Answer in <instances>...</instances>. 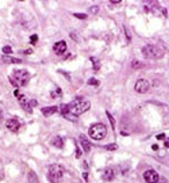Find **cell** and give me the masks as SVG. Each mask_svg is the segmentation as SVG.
<instances>
[{"label": "cell", "instance_id": "1", "mask_svg": "<svg viewBox=\"0 0 169 183\" xmlns=\"http://www.w3.org/2000/svg\"><path fill=\"white\" fill-rule=\"evenodd\" d=\"M30 80V74L25 70H15L12 75H9V81L15 87H23L28 85Z\"/></svg>", "mask_w": 169, "mask_h": 183}, {"label": "cell", "instance_id": "2", "mask_svg": "<svg viewBox=\"0 0 169 183\" xmlns=\"http://www.w3.org/2000/svg\"><path fill=\"white\" fill-rule=\"evenodd\" d=\"M68 106V111L74 115V116H79L83 112H86L89 108H91V102L89 101H83L80 98L74 100L73 102H71Z\"/></svg>", "mask_w": 169, "mask_h": 183}, {"label": "cell", "instance_id": "3", "mask_svg": "<svg viewBox=\"0 0 169 183\" xmlns=\"http://www.w3.org/2000/svg\"><path fill=\"white\" fill-rule=\"evenodd\" d=\"M91 138H93L94 140H102L105 138L107 133H108V130H107V126L102 123H96L94 125H92L89 128V131H88Z\"/></svg>", "mask_w": 169, "mask_h": 183}, {"label": "cell", "instance_id": "4", "mask_svg": "<svg viewBox=\"0 0 169 183\" xmlns=\"http://www.w3.org/2000/svg\"><path fill=\"white\" fill-rule=\"evenodd\" d=\"M142 52L144 54V57L148 58V59H158L161 58L163 56V50L156 45L153 44H147L142 49Z\"/></svg>", "mask_w": 169, "mask_h": 183}, {"label": "cell", "instance_id": "5", "mask_svg": "<svg viewBox=\"0 0 169 183\" xmlns=\"http://www.w3.org/2000/svg\"><path fill=\"white\" fill-rule=\"evenodd\" d=\"M64 175V169L60 165H51L49 167V172H48V177L50 180L51 183H58Z\"/></svg>", "mask_w": 169, "mask_h": 183}, {"label": "cell", "instance_id": "6", "mask_svg": "<svg viewBox=\"0 0 169 183\" xmlns=\"http://www.w3.org/2000/svg\"><path fill=\"white\" fill-rule=\"evenodd\" d=\"M150 89V82L146 79H138L134 85V90L139 94H145Z\"/></svg>", "mask_w": 169, "mask_h": 183}, {"label": "cell", "instance_id": "7", "mask_svg": "<svg viewBox=\"0 0 169 183\" xmlns=\"http://www.w3.org/2000/svg\"><path fill=\"white\" fill-rule=\"evenodd\" d=\"M144 178L147 183H158L159 175L154 169H148L144 173Z\"/></svg>", "mask_w": 169, "mask_h": 183}, {"label": "cell", "instance_id": "8", "mask_svg": "<svg viewBox=\"0 0 169 183\" xmlns=\"http://www.w3.org/2000/svg\"><path fill=\"white\" fill-rule=\"evenodd\" d=\"M67 50V45H66V42L65 41H59L57 43H54L53 45V51L56 54H58V56H62L66 52Z\"/></svg>", "mask_w": 169, "mask_h": 183}, {"label": "cell", "instance_id": "9", "mask_svg": "<svg viewBox=\"0 0 169 183\" xmlns=\"http://www.w3.org/2000/svg\"><path fill=\"white\" fill-rule=\"evenodd\" d=\"M20 126H21L20 122H19L17 119H15V118H11V119H8V120L6 122V128H7L9 131H12V132L19 131Z\"/></svg>", "mask_w": 169, "mask_h": 183}, {"label": "cell", "instance_id": "10", "mask_svg": "<svg viewBox=\"0 0 169 183\" xmlns=\"http://www.w3.org/2000/svg\"><path fill=\"white\" fill-rule=\"evenodd\" d=\"M79 139H80V144H81V147L83 148V151L86 152V153H88V152L91 151V148H92V145H91L89 140L87 139V137L84 135H80Z\"/></svg>", "mask_w": 169, "mask_h": 183}, {"label": "cell", "instance_id": "11", "mask_svg": "<svg viewBox=\"0 0 169 183\" xmlns=\"http://www.w3.org/2000/svg\"><path fill=\"white\" fill-rule=\"evenodd\" d=\"M102 178L104 180V181H112L115 178V170L112 169V168H107L105 170H104V173H103V175H102Z\"/></svg>", "mask_w": 169, "mask_h": 183}, {"label": "cell", "instance_id": "12", "mask_svg": "<svg viewBox=\"0 0 169 183\" xmlns=\"http://www.w3.org/2000/svg\"><path fill=\"white\" fill-rule=\"evenodd\" d=\"M57 111H58V107H56V106H53V107H45V108L42 109V114L45 117H50L51 115H53L54 112H57Z\"/></svg>", "mask_w": 169, "mask_h": 183}, {"label": "cell", "instance_id": "13", "mask_svg": "<svg viewBox=\"0 0 169 183\" xmlns=\"http://www.w3.org/2000/svg\"><path fill=\"white\" fill-rule=\"evenodd\" d=\"M51 143H52V145L54 147H57V148H63V146H64V140H63V138L60 136H56L51 140Z\"/></svg>", "mask_w": 169, "mask_h": 183}, {"label": "cell", "instance_id": "14", "mask_svg": "<svg viewBox=\"0 0 169 183\" xmlns=\"http://www.w3.org/2000/svg\"><path fill=\"white\" fill-rule=\"evenodd\" d=\"M5 63H9V64H20L22 63V60L19 59V58H13V57H9V56H3L1 58Z\"/></svg>", "mask_w": 169, "mask_h": 183}, {"label": "cell", "instance_id": "15", "mask_svg": "<svg viewBox=\"0 0 169 183\" xmlns=\"http://www.w3.org/2000/svg\"><path fill=\"white\" fill-rule=\"evenodd\" d=\"M27 178H28V182H29V183H40L37 175H36V174H35L33 170H30L29 173H28V176H27Z\"/></svg>", "mask_w": 169, "mask_h": 183}, {"label": "cell", "instance_id": "16", "mask_svg": "<svg viewBox=\"0 0 169 183\" xmlns=\"http://www.w3.org/2000/svg\"><path fill=\"white\" fill-rule=\"evenodd\" d=\"M91 60H92V63H93V69H94L95 71H97V70L101 67L100 60H99L97 58H95V57H92V58H91Z\"/></svg>", "mask_w": 169, "mask_h": 183}, {"label": "cell", "instance_id": "17", "mask_svg": "<svg viewBox=\"0 0 169 183\" xmlns=\"http://www.w3.org/2000/svg\"><path fill=\"white\" fill-rule=\"evenodd\" d=\"M143 66H144V64H143L142 62H139V60H133V62H132V67H133L134 70L142 69Z\"/></svg>", "mask_w": 169, "mask_h": 183}, {"label": "cell", "instance_id": "18", "mask_svg": "<svg viewBox=\"0 0 169 183\" xmlns=\"http://www.w3.org/2000/svg\"><path fill=\"white\" fill-rule=\"evenodd\" d=\"M105 114H107V116H108V118H109V120H110V124H111L112 130H115V119H114V117H112V115H111L109 111H105Z\"/></svg>", "mask_w": 169, "mask_h": 183}, {"label": "cell", "instance_id": "19", "mask_svg": "<svg viewBox=\"0 0 169 183\" xmlns=\"http://www.w3.org/2000/svg\"><path fill=\"white\" fill-rule=\"evenodd\" d=\"M51 96H52L53 99H56V98H59V96H62V90H60V88H57V89H56V90L51 92Z\"/></svg>", "mask_w": 169, "mask_h": 183}, {"label": "cell", "instance_id": "20", "mask_svg": "<svg viewBox=\"0 0 169 183\" xmlns=\"http://www.w3.org/2000/svg\"><path fill=\"white\" fill-rule=\"evenodd\" d=\"M104 148L108 151H116L118 148V145L117 144H109V145H105Z\"/></svg>", "mask_w": 169, "mask_h": 183}, {"label": "cell", "instance_id": "21", "mask_svg": "<svg viewBox=\"0 0 169 183\" xmlns=\"http://www.w3.org/2000/svg\"><path fill=\"white\" fill-rule=\"evenodd\" d=\"M99 9H100V8H99V6H96V5H95V6L89 7V9H88V11H89V13H92V14H97V13H99Z\"/></svg>", "mask_w": 169, "mask_h": 183}, {"label": "cell", "instance_id": "22", "mask_svg": "<svg viewBox=\"0 0 169 183\" xmlns=\"http://www.w3.org/2000/svg\"><path fill=\"white\" fill-rule=\"evenodd\" d=\"M73 15H74L75 17H78V19H81V20L87 19V15H86V14H83V13H74Z\"/></svg>", "mask_w": 169, "mask_h": 183}, {"label": "cell", "instance_id": "23", "mask_svg": "<svg viewBox=\"0 0 169 183\" xmlns=\"http://www.w3.org/2000/svg\"><path fill=\"white\" fill-rule=\"evenodd\" d=\"M87 83H88V85H92V86H99V81H97L95 78H91Z\"/></svg>", "mask_w": 169, "mask_h": 183}, {"label": "cell", "instance_id": "24", "mask_svg": "<svg viewBox=\"0 0 169 183\" xmlns=\"http://www.w3.org/2000/svg\"><path fill=\"white\" fill-rule=\"evenodd\" d=\"M3 52H4V53H6V54H9V53H12V52H13V50H12V48H11V46H8V45H7V46H4V48H3Z\"/></svg>", "mask_w": 169, "mask_h": 183}, {"label": "cell", "instance_id": "25", "mask_svg": "<svg viewBox=\"0 0 169 183\" xmlns=\"http://www.w3.org/2000/svg\"><path fill=\"white\" fill-rule=\"evenodd\" d=\"M37 41H38V36H37L36 34L30 36V43H32V44H36Z\"/></svg>", "mask_w": 169, "mask_h": 183}, {"label": "cell", "instance_id": "26", "mask_svg": "<svg viewBox=\"0 0 169 183\" xmlns=\"http://www.w3.org/2000/svg\"><path fill=\"white\" fill-rule=\"evenodd\" d=\"M75 158H76V159H80V158H81V151H80V148H79L78 145H76V148H75Z\"/></svg>", "mask_w": 169, "mask_h": 183}, {"label": "cell", "instance_id": "27", "mask_svg": "<svg viewBox=\"0 0 169 183\" xmlns=\"http://www.w3.org/2000/svg\"><path fill=\"white\" fill-rule=\"evenodd\" d=\"M166 138V135L164 133H159V135H156V139H159V140H163Z\"/></svg>", "mask_w": 169, "mask_h": 183}, {"label": "cell", "instance_id": "28", "mask_svg": "<svg viewBox=\"0 0 169 183\" xmlns=\"http://www.w3.org/2000/svg\"><path fill=\"white\" fill-rule=\"evenodd\" d=\"M29 106H30V108L36 107V106H37V101H36V100H32V101H29Z\"/></svg>", "mask_w": 169, "mask_h": 183}, {"label": "cell", "instance_id": "29", "mask_svg": "<svg viewBox=\"0 0 169 183\" xmlns=\"http://www.w3.org/2000/svg\"><path fill=\"white\" fill-rule=\"evenodd\" d=\"M158 183H167V180H166L164 177H159Z\"/></svg>", "mask_w": 169, "mask_h": 183}, {"label": "cell", "instance_id": "30", "mask_svg": "<svg viewBox=\"0 0 169 183\" xmlns=\"http://www.w3.org/2000/svg\"><path fill=\"white\" fill-rule=\"evenodd\" d=\"M82 175H83L84 181H87V180H88V173H87V172H83V174H82Z\"/></svg>", "mask_w": 169, "mask_h": 183}, {"label": "cell", "instance_id": "31", "mask_svg": "<svg viewBox=\"0 0 169 183\" xmlns=\"http://www.w3.org/2000/svg\"><path fill=\"white\" fill-rule=\"evenodd\" d=\"M70 36H71V38H73V40H75V41L78 42V37L75 36V33H71V35H70Z\"/></svg>", "mask_w": 169, "mask_h": 183}, {"label": "cell", "instance_id": "32", "mask_svg": "<svg viewBox=\"0 0 169 183\" xmlns=\"http://www.w3.org/2000/svg\"><path fill=\"white\" fill-rule=\"evenodd\" d=\"M4 177H5V174H4V172L1 169H0V181L4 180Z\"/></svg>", "mask_w": 169, "mask_h": 183}, {"label": "cell", "instance_id": "33", "mask_svg": "<svg viewBox=\"0 0 169 183\" xmlns=\"http://www.w3.org/2000/svg\"><path fill=\"white\" fill-rule=\"evenodd\" d=\"M164 146H166L167 148H169V138H167V139L164 140Z\"/></svg>", "mask_w": 169, "mask_h": 183}, {"label": "cell", "instance_id": "34", "mask_svg": "<svg viewBox=\"0 0 169 183\" xmlns=\"http://www.w3.org/2000/svg\"><path fill=\"white\" fill-rule=\"evenodd\" d=\"M110 3H111V4H114V5H115V4H121V0H111Z\"/></svg>", "mask_w": 169, "mask_h": 183}, {"label": "cell", "instance_id": "35", "mask_svg": "<svg viewBox=\"0 0 169 183\" xmlns=\"http://www.w3.org/2000/svg\"><path fill=\"white\" fill-rule=\"evenodd\" d=\"M32 52H33V50H32V49H28V50H25V51H24V53H27V54H30Z\"/></svg>", "mask_w": 169, "mask_h": 183}, {"label": "cell", "instance_id": "36", "mask_svg": "<svg viewBox=\"0 0 169 183\" xmlns=\"http://www.w3.org/2000/svg\"><path fill=\"white\" fill-rule=\"evenodd\" d=\"M152 148H153L154 151H158V149H159V147H158V145H153V146H152Z\"/></svg>", "mask_w": 169, "mask_h": 183}, {"label": "cell", "instance_id": "37", "mask_svg": "<svg viewBox=\"0 0 169 183\" xmlns=\"http://www.w3.org/2000/svg\"><path fill=\"white\" fill-rule=\"evenodd\" d=\"M1 119H3V112L0 111V120H1Z\"/></svg>", "mask_w": 169, "mask_h": 183}]
</instances>
